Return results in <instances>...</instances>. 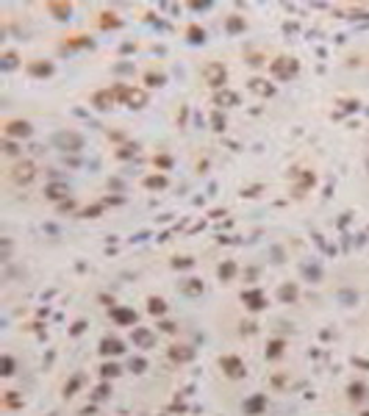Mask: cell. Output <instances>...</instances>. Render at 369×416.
Returning a JSON list of instances; mask_svg holds the SVG:
<instances>
[{
	"instance_id": "obj_1",
	"label": "cell",
	"mask_w": 369,
	"mask_h": 416,
	"mask_svg": "<svg viewBox=\"0 0 369 416\" xmlns=\"http://www.w3.org/2000/svg\"><path fill=\"white\" fill-rule=\"evenodd\" d=\"M14 180L17 183H28V180H34V164H17L14 166Z\"/></svg>"
},
{
	"instance_id": "obj_2",
	"label": "cell",
	"mask_w": 369,
	"mask_h": 416,
	"mask_svg": "<svg viewBox=\"0 0 369 416\" xmlns=\"http://www.w3.org/2000/svg\"><path fill=\"white\" fill-rule=\"evenodd\" d=\"M119 97H125L128 103H136V106H142L144 103V92H133V89H117Z\"/></svg>"
}]
</instances>
